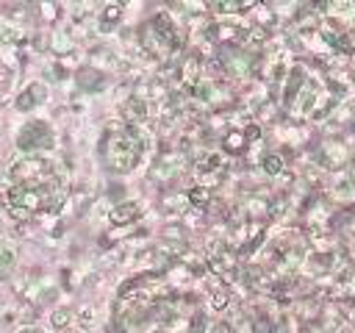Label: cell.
Listing matches in <instances>:
<instances>
[{
  "label": "cell",
  "instance_id": "obj_11",
  "mask_svg": "<svg viewBox=\"0 0 355 333\" xmlns=\"http://www.w3.org/2000/svg\"><path fill=\"white\" fill-rule=\"evenodd\" d=\"M11 264H14V253L0 241V269H8Z\"/></svg>",
  "mask_w": 355,
  "mask_h": 333
},
{
  "label": "cell",
  "instance_id": "obj_3",
  "mask_svg": "<svg viewBox=\"0 0 355 333\" xmlns=\"http://www.w3.org/2000/svg\"><path fill=\"white\" fill-rule=\"evenodd\" d=\"M141 150H144V142H141L139 130L130 128V125H122V122L119 125H108L105 136L100 142L103 164L111 172H130L139 164Z\"/></svg>",
  "mask_w": 355,
  "mask_h": 333
},
{
  "label": "cell",
  "instance_id": "obj_14",
  "mask_svg": "<svg viewBox=\"0 0 355 333\" xmlns=\"http://www.w3.org/2000/svg\"><path fill=\"white\" fill-rule=\"evenodd\" d=\"M22 333H44V330H39V327H25Z\"/></svg>",
  "mask_w": 355,
  "mask_h": 333
},
{
  "label": "cell",
  "instance_id": "obj_15",
  "mask_svg": "<svg viewBox=\"0 0 355 333\" xmlns=\"http://www.w3.org/2000/svg\"><path fill=\"white\" fill-rule=\"evenodd\" d=\"M349 180H352V183H355V164H352V178H349Z\"/></svg>",
  "mask_w": 355,
  "mask_h": 333
},
{
  "label": "cell",
  "instance_id": "obj_1",
  "mask_svg": "<svg viewBox=\"0 0 355 333\" xmlns=\"http://www.w3.org/2000/svg\"><path fill=\"white\" fill-rule=\"evenodd\" d=\"M122 333H202L200 300L175 280V272H147L122 286L116 300Z\"/></svg>",
  "mask_w": 355,
  "mask_h": 333
},
{
  "label": "cell",
  "instance_id": "obj_5",
  "mask_svg": "<svg viewBox=\"0 0 355 333\" xmlns=\"http://www.w3.org/2000/svg\"><path fill=\"white\" fill-rule=\"evenodd\" d=\"M17 147L28 155H42L44 150L53 147V130L47 122L42 119H31L28 125H22L19 136H17Z\"/></svg>",
  "mask_w": 355,
  "mask_h": 333
},
{
  "label": "cell",
  "instance_id": "obj_13",
  "mask_svg": "<svg viewBox=\"0 0 355 333\" xmlns=\"http://www.w3.org/2000/svg\"><path fill=\"white\" fill-rule=\"evenodd\" d=\"M191 200H194V203H205V200H208V191H205V189H194V191H191Z\"/></svg>",
  "mask_w": 355,
  "mask_h": 333
},
{
  "label": "cell",
  "instance_id": "obj_8",
  "mask_svg": "<svg viewBox=\"0 0 355 333\" xmlns=\"http://www.w3.org/2000/svg\"><path fill=\"white\" fill-rule=\"evenodd\" d=\"M42 97H44V89H42L39 83H33V86H31V92H25V94L19 97V108H33Z\"/></svg>",
  "mask_w": 355,
  "mask_h": 333
},
{
  "label": "cell",
  "instance_id": "obj_12",
  "mask_svg": "<svg viewBox=\"0 0 355 333\" xmlns=\"http://www.w3.org/2000/svg\"><path fill=\"white\" fill-rule=\"evenodd\" d=\"M244 6L241 3H219L216 6V11H222V14H230V11H241Z\"/></svg>",
  "mask_w": 355,
  "mask_h": 333
},
{
  "label": "cell",
  "instance_id": "obj_6",
  "mask_svg": "<svg viewBox=\"0 0 355 333\" xmlns=\"http://www.w3.org/2000/svg\"><path fill=\"white\" fill-rule=\"evenodd\" d=\"M225 61H227V67H230V72H233V75H247V72H250V67H252V58H250V56H244V53H241V50H236V47L225 50Z\"/></svg>",
  "mask_w": 355,
  "mask_h": 333
},
{
  "label": "cell",
  "instance_id": "obj_4",
  "mask_svg": "<svg viewBox=\"0 0 355 333\" xmlns=\"http://www.w3.org/2000/svg\"><path fill=\"white\" fill-rule=\"evenodd\" d=\"M139 36H141L144 50H147L150 56H155L158 61L172 58V56L178 53V47H180L178 28L172 25V19H169L166 14H158V17H153L150 22H144L141 31H139Z\"/></svg>",
  "mask_w": 355,
  "mask_h": 333
},
{
  "label": "cell",
  "instance_id": "obj_10",
  "mask_svg": "<svg viewBox=\"0 0 355 333\" xmlns=\"http://www.w3.org/2000/svg\"><path fill=\"white\" fill-rule=\"evenodd\" d=\"M280 166H283V161H280V155H269V158L263 161V169H266L269 175H277V172H280Z\"/></svg>",
  "mask_w": 355,
  "mask_h": 333
},
{
  "label": "cell",
  "instance_id": "obj_9",
  "mask_svg": "<svg viewBox=\"0 0 355 333\" xmlns=\"http://www.w3.org/2000/svg\"><path fill=\"white\" fill-rule=\"evenodd\" d=\"M128 111H125V117L128 119H144V103L139 100V97H133V100H128V105H125Z\"/></svg>",
  "mask_w": 355,
  "mask_h": 333
},
{
  "label": "cell",
  "instance_id": "obj_7",
  "mask_svg": "<svg viewBox=\"0 0 355 333\" xmlns=\"http://www.w3.org/2000/svg\"><path fill=\"white\" fill-rule=\"evenodd\" d=\"M139 216V205L136 203H122V205H116L114 211H111V219L116 222V225H128V222H133Z\"/></svg>",
  "mask_w": 355,
  "mask_h": 333
},
{
  "label": "cell",
  "instance_id": "obj_2",
  "mask_svg": "<svg viewBox=\"0 0 355 333\" xmlns=\"http://www.w3.org/2000/svg\"><path fill=\"white\" fill-rule=\"evenodd\" d=\"M67 169L50 155H22L0 178V200L17 219L53 214L67 200Z\"/></svg>",
  "mask_w": 355,
  "mask_h": 333
}]
</instances>
